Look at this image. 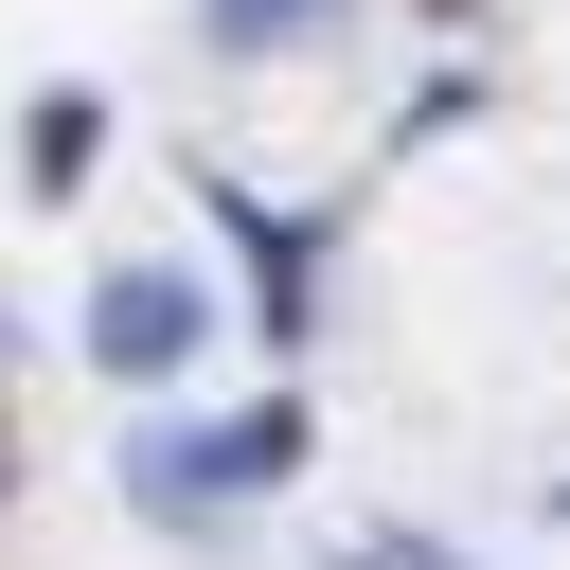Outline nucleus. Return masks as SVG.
Here are the masks:
<instances>
[{
  "mask_svg": "<svg viewBox=\"0 0 570 570\" xmlns=\"http://www.w3.org/2000/svg\"><path fill=\"white\" fill-rule=\"evenodd\" d=\"M303 463V410H249V428H196V445H125V481L160 499V517H214V499H249V481H285Z\"/></svg>",
  "mask_w": 570,
  "mask_h": 570,
  "instance_id": "obj_1",
  "label": "nucleus"
},
{
  "mask_svg": "<svg viewBox=\"0 0 570 570\" xmlns=\"http://www.w3.org/2000/svg\"><path fill=\"white\" fill-rule=\"evenodd\" d=\"M89 356H107V374H178V356H196V285H160V267H125V285L89 303Z\"/></svg>",
  "mask_w": 570,
  "mask_h": 570,
  "instance_id": "obj_2",
  "label": "nucleus"
},
{
  "mask_svg": "<svg viewBox=\"0 0 570 570\" xmlns=\"http://www.w3.org/2000/svg\"><path fill=\"white\" fill-rule=\"evenodd\" d=\"M321 18H338V0H196L214 53H285V36H321Z\"/></svg>",
  "mask_w": 570,
  "mask_h": 570,
  "instance_id": "obj_3",
  "label": "nucleus"
}]
</instances>
